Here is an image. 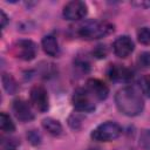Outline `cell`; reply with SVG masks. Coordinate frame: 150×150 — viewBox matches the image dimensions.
<instances>
[{
    "label": "cell",
    "mask_w": 150,
    "mask_h": 150,
    "mask_svg": "<svg viewBox=\"0 0 150 150\" xmlns=\"http://www.w3.org/2000/svg\"><path fill=\"white\" fill-rule=\"evenodd\" d=\"M117 109L127 116H137L143 111L144 101L139 90L132 86L120 89L115 95Z\"/></svg>",
    "instance_id": "cell-1"
},
{
    "label": "cell",
    "mask_w": 150,
    "mask_h": 150,
    "mask_svg": "<svg viewBox=\"0 0 150 150\" xmlns=\"http://www.w3.org/2000/svg\"><path fill=\"white\" fill-rule=\"evenodd\" d=\"M114 30V25L108 21L90 20L79 27L77 34L84 40H95L109 35Z\"/></svg>",
    "instance_id": "cell-2"
},
{
    "label": "cell",
    "mask_w": 150,
    "mask_h": 150,
    "mask_svg": "<svg viewBox=\"0 0 150 150\" xmlns=\"http://www.w3.org/2000/svg\"><path fill=\"white\" fill-rule=\"evenodd\" d=\"M122 132V128L120 124L112 121H107L95 128L91 132V138L97 142H110L120 137Z\"/></svg>",
    "instance_id": "cell-3"
},
{
    "label": "cell",
    "mask_w": 150,
    "mask_h": 150,
    "mask_svg": "<svg viewBox=\"0 0 150 150\" xmlns=\"http://www.w3.org/2000/svg\"><path fill=\"white\" fill-rule=\"evenodd\" d=\"M74 108L77 111L90 112L95 109V103L93 102V96L88 93L86 88H77L71 97Z\"/></svg>",
    "instance_id": "cell-4"
},
{
    "label": "cell",
    "mask_w": 150,
    "mask_h": 150,
    "mask_svg": "<svg viewBox=\"0 0 150 150\" xmlns=\"http://www.w3.org/2000/svg\"><path fill=\"white\" fill-rule=\"evenodd\" d=\"M12 52L15 57L23 61H30L36 56L38 47L30 40H19L13 45Z\"/></svg>",
    "instance_id": "cell-5"
},
{
    "label": "cell",
    "mask_w": 150,
    "mask_h": 150,
    "mask_svg": "<svg viewBox=\"0 0 150 150\" xmlns=\"http://www.w3.org/2000/svg\"><path fill=\"white\" fill-rule=\"evenodd\" d=\"M29 98H30V103L40 112H45L48 110L49 100H48V94L45 87L39 86V84L33 86L29 93Z\"/></svg>",
    "instance_id": "cell-6"
},
{
    "label": "cell",
    "mask_w": 150,
    "mask_h": 150,
    "mask_svg": "<svg viewBox=\"0 0 150 150\" xmlns=\"http://www.w3.org/2000/svg\"><path fill=\"white\" fill-rule=\"evenodd\" d=\"M87 12H88L87 5L83 1H79V0L69 1L63 7V16L69 21H75L84 18L87 15Z\"/></svg>",
    "instance_id": "cell-7"
},
{
    "label": "cell",
    "mask_w": 150,
    "mask_h": 150,
    "mask_svg": "<svg viewBox=\"0 0 150 150\" xmlns=\"http://www.w3.org/2000/svg\"><path fill=\"white\" fill-rule=\"evenodd\" d=\"M86 89L93 96V98H96L98 101L105 100L109 94V88L107 87V84L98 79H89L86 83Z\"/></svg>",
    "instance_id": "cell-8"
},
{
    "label": "cell",
    "mask_w": 150,
    "mask_h": 150,
    "mask_svg": "<svg viewBox=\"0 0 150 150\" xmlns=\"http://www.w3.org/2000/svg\"><path fill=\"white\" fill-rule=\"evenodd\" d=\"M134 42L128 36V35H122V36H118L115 41H114V45H112V48H114V53L116 56L118 57H127L129 56L132 50H134Z\"/></svg>",
    "instance_id": "cell-9"
},
{
    "label": "cell",
    "mask_w": 150,
    "mask_h": 150,
    "mask_svg": "<svg viewBox=\"0 0 150 150\" xmlns=\"http://www.w3.org/2000/svg\"><path fill=\"white\" fill-rule=\"evenodd\" d=\"M107 74L108 77L114 82H129L132 79L131 69L122 64H110Z\"/></svg>",
    "instance_id": "cell-10"
},
{
    "label": "cell",
    "mask_w": 150,
    "mask_h": 150,
    "mask_svg": "<svg viewBox=\"0 0 150 150\" xmlns=\"http://www.w3.org/2000/svg\"><path fill=\"white\" fill-rule=\"evenodd\" d=\"M12 108H13V112L15 117L21 122H29L34 118V112L32 111L30 105L28 104V102L21 98L14 100Z\"/></svg>",
    "instance_id": "cell-11"
},
{
    "label": "cell",
    "mask_w": 150,
    "mask_h": 150,
    "mask_svg": "<svg viewBox=\"0 0 150 150\" xmlns=\"http://www.w3.org/2000/svg\"><path fill=\"white\" fill-rule=\"evenodd\" d=\"M42 48L45 50V53L49 56H57L60 53V47H59V42L56 40L55 36L53 35H46L42 39Z\"/></svg>",
    "instance_id": "cell-12"
},
{
    "label": "cell",
    "mask_w": 150,
    "mask_h": 150,
    "mask_svg": "<svg viewBox=\"0 0 150 150\" xmlns=\"http://www.w3.org/2000/svg\"><path fill=\"white\" fill-rule=\"evenodd\" d=\"M42 127L52 136L57 137V136H60L62 134V125L60 124L59 121H56L54 118H45L42 121Z\"/></svg>",
    "instance_id": "cell-13"
},
{
    "label": "cell",
    "mask_w": 150,
    "mask_h": 150,
    "mask_svg": "<svg viewBox=\"0 0 150 150\" xmlns=\"http://www.w3.org/2000/svg\"><path fill=\"white\" fill-rule=\"evenodd\" d=\"M2 86H4V89L8 93V94H15L19 89V86L16 83V81L14 80V77L11 75V74H7V73H4L2 74Z\"/></svg>",
    "instance_id": "cell-14"
},
{
    "label": "cell",
    "mask_w": 150,
    "mask_h": 150,
    "mask_svg": "<svg viewBox=\"0 0 150 150\" xmlns=\"http://www.w3.org/2000/svg\"><path fill=\"white\" fill-rule=\"evenodd\" d=\"M0 128H1V131L4 132H13L15 130V125L13 121L6 112L0 114Z\"/></svg>",
    "instance_id": "cell-15"
},
{
    "label": "cell",
    "mask_w": 150,
    "mask_h": 150,
    "mask_svg": "<svg viewBox=\"0 0 150 150\" xmlns=\"http://www.w3.org/2000/svg\"><path fill=\"white\" fill-rule=\"evenodd\" d=\"M137 39L142 45H150V28L142 27L137 30Z\"/></svg>",
    "instance_id": "cell-16"
},
{
    "label": "cell",
    "mask_w": 150,
    "mask_h": 150,
    "mask_svg": "<svg viewBox=\"0 0 150 150\" xmlns=\"http://www.w3.org/2000/svg\"><path fill=\"white\" fill-rule=\"evenodd\" d=\"M19 145V142L16 138H2L1 139V145H0V150H16Z\"/></svg>",
    "instance_id": "cell-17"
},
{
    "label": "cell",
    "mask_w": 150,
    "mask_h": 150,
    "mask_svg": "<svg viewBox=\"0 0 150 150\" xmlns=\"http://www.w3.org/2000/svg\"><path fill=\"white\" fill-rule=\"evenodd\" d=\"M139 145L144 150H150V129H145L139 135Z\"/></svg>",
    "instance_id": "cell-18"
},
{
    "label": "cell",
    "mask_w": 150,
    "mask_h": 150,
    "mask_svg": "<svg viewBox=\"0 0 150 150\" xmlns=\"http://www.w3.org/2000/svg\"><path fill=\"white\" fill-rule=\"evenodd\" d=\"M137 64L143 69L150 68V53H148V52L141 53L137 57Z\"/></svg>",
    "instance_id": "cell-19"
},
{
    "label": "cell",
    "mask_w": 150,
    "mask_h": 150,
    "mask_svg": "<svg viewBox=\"0 0 150 150\" xmlns=\"http://www.w3.org/2000/svg\"><path fill=\"white\" fill-rule=\"evenodd\" d=\"M141 88L143 93L148 97H150V75H145L141 79Z\"/></svg>",
    "instance_id": "cell-20"
},
{
    "label": "cell",
    "mask_w": 150,
    "mask_h": 150,
    "mask_svg": "<svg viewBox=\"0 0 150 150\" xmlns=\"http://www.w3.org/2000/svg\"><path fill=\"white\" fill-rule=\"evenodd\" d=\"M27 137H28L29 142H30L32 144H34V145L40 144V142H41V136H40V134H39L36 130L29 131V132L27 134Z\"/></svg>",
    "instance_id": "cell-21"
},
{
    "label": "cell",
    "mask_w": 150,
    "mask_h": 150,
    "mask_svg": "<svg viewBox=\"0 0 150 150\" xmlns=\"http://www.w3.org/2000/svg\"><path fill=\"white\" fill-rule=\"evenodd\" d=\"M68 123H69V125H70L73 129H79L80 125H81V118H80L76 114H73V115L69 117Z\"/></svg>",
    "instance_id": "cell-22"
},
{
    "label": "cell",
    "mask_w": 150,
    "mask_h": 150,
    "mask_svg": "<svg viewBox=\"0 0 150 150\" xmlns=\"http://www.w3.org/2000/svg\"><path fill=\"white\" fill-rule=\"evenodd\" d=\"M93 54H94L95 56H97V57L102 59V57H105V55H107V49H105V47H104V46L100 45V46H97V47H96V49L93 52Z\"/></svg>",
    "instance_id": "cell-23"
},
{
    "label": "cell",
    "mask_w": 150,
    "mask_h": 150,
    "mask_svg": "<svg viewBox=\"0 0 150 150\" xmlns=\"http://www.w3.org/2000/svg\"><path fill=\"white\" fill-rule=\"evenodd\" d=\"M132 5L141 7V8H148V7H150V1H135V2H132Z\"/></svg>",
    "instance_id": "cell-24"
},
{
    "label": "cell",
    "mask_w": 150,
    "mask_h": 150,
    "mask_svg": "<svg viewBox=\"0 0 150 150\" xmlns=\"http://www.w3.org/2000/svg\"><path fill=\"white\" fill-rule=\"evenodd\" d=\"M0 15H1V27L2 28H5V26H6V23H7V15L5 14V12L4 11H1L0 12Z\"/></svg>",
    "instance_id": "cell-25"
},
{
    "label": "cell",
    "mask_w": 150,
    "mask_h": 150,
    "mask_svg": "<svg viewBox=\"0 0 150 150\" xmlns=\"http://www.w3.org/2000/svg\"><path fill=\"white\" fill-rule=\"evenodd\" d=\"M88 150H98V149H88Z\"/></svg>",
    "instance_id": "cell-26"
}]
</instances>
